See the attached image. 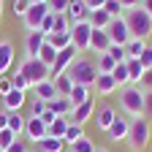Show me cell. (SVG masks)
Listing matches in <instances>:
<instances>
[{
  "mask_svg": "<svg viewBox=\"0 0 152 152\" xmlns=\"http://www.w3.org/2000/svg\"><path fill=\"white\" fill-rule=\"evenodd\" d=\"M14 44L11 41H0V76H6L14 65Z\"/></svg>",
  "mask_w": 152,
  "mask_h": 152,
  "instance_id": "e0dca14e",
  "label": "cell"
},
{
  "mask_svg": "<svg viewBox=\"0 0 152 152\" xmlns=\"http://www.w3.org/2000/svg\"><path fill=\"white\" fill-rule=\"evenodd\" d=\"M27 8H30V0H11V11H14L16 16H25Z\"/></svg>",
  "mask_w": 152,
  "mask_h": 152,
  "instance_id": "60d3db41",
  "label": "cell"
},
{
  "mask_svg": "<svg viewBox=\"0 0 152 152\" xmlns=\"http://www.w3.org/2000/svg\"><path fill=\"white\" fill-rule=\"evenodd\" d=\"M11 84L16 87V90H22V92H27V90H33V84L25 79L22 73H11Z\"/></svg>",
  "mask_w": 152,
  "mask_h": 152,
  "instance_id": "ab89813d",
  "label": "cell"
},
{
  "mask_svg": "<svg viewBox=\"0 0 152 152\" xmlns=\"http://www.w3.org/2000/svg\"><path fill=\"white\" fill-rule=\"evenodd\" d=\"M52 82H54V90H57V95H63V98H68V95H71V90H73V82H71V76H68V73L52 76Z\"/></svg>",
  "mask_w": 152,
  "mask_h": 152,
  "instance_id": "cb8c5ba5",
  "label": "cell"
},
{
  "mask_svg": "<svg viewBox=\"0 0 152 152\" xmlns=\"http://www.w3.org/2000/svg\"><path fill=\"white\" fill-rule=\"evenodd\" d=\"M92 90L98 92V95H111V92H117V82H114V76L111 73H98V79H95Z\"/></svg>",
  "mask_w": 152,
  "mask_h": 152,
  "instance_id": "d6986e66",
  "label": "cell"
},
{
  "mask_svg": "<svg viewBox=\"0 0 152 152\" xmlns=\"http://www.w3.org/2000/svg\"><path fill=\"white\" fill-rule=\"evenodd\" d=\"M90 38H92V25L90 22H76L71 25V41L76 46V52H90Z\"/></svg>",
  "mask_w": 152,
  "mask_h": 152,
  "instance_id": "8992f818",
  "label": "cell"
},
{
  "mask_svg": "<svg viewBox=\"0 0 152 152\" xmlns=\"http://www.w3.org/2000/svg\"><path fill=\"white\" fill-rule=\"evenodd\" d=\"M65 130H68V117H54V122L46 128V136H52V139H63Z\"/></svg>",
  "mask_w": 152,
  "mask_h": 152,
  "instance_id": "83f0119b",
  "label": "cell"
},
{
  "mask_svg": "<svg viewBox=\"0 0 152 152\" xmlns=\"http://www.w3.org/2000/svg\"><path fill=\"white\" fill-rule=\"evenodd\" d=\"M79 57V52H76V46L71 44V46H65V49H60L57 52V60H54V65H52V76H60V73H65L68 71V65Z\"/></svg>",
  "mask_w": 152,
  "mask_h": 152,
  "instance_id": "30bf717a",
  "label": "cell"
},
{
  "mask_svg": "<svg viewBox=\"0 0 152 152\" xmlns=\"http://www.w3.org/2000/svg\"><path fill=\"white\" fill-rule=\"evenodd\" d=\"M46 109L54 114V117H68V114L73 111V106H71V101L68 98H63V95H60V98H54L52 103H46Z\"/></svg>",
  "mask_w": 152,
  "mask_h": 152,
  "instance_id": "7402d4cb",
  "label": "cell"
},
{
  "mask_svg": "<svg viewBox=\"0 0 152 152\" xmlns=\"http://www.w3.org/2000/svg\"><path fill=\"white\" fill-rule=\"evenodd\" d=\"M87 6H90V11H98L106 6V0H87Z\"/></svg>",
  "mask_w": 152,
  "mask_h": 152,
  "instance_id": "f907efd6",
  "label": "cell"
},
{
  "mask_svg": "<svg viewBox=\"0 0 152 152\" xmlns=\"http://www.w3.org/2000/svg\"><path fill=\"white\" fill-rule=\"evenodd\" d=\"M54 33H71V19L65 14H54Z\"/></svg>",
  "mask_w": 152,
  "mask_h": 152,
  "instance_id": "74e56055",
  "label": "cell"
},
{
  "mask_svg": "<svg viewBox=\"0 0 152 152\" xmlns=\"http://www.w3.org/2000/svg\"><path fill=\"white\" fill-rule=\"evenodd\" d=\"M16 73H22L33 87L41 84V82H46V79H52V68L44 65L38 57H25V60L19 63V71H16Z\"/></svg>",
  "mask_w": 152,
  "mask_h": 152,
  "instance_id": "5b68a950",
  "label": "cell"
},
{
  "mask_svg": "<svg viewBox=\"0 0 152 152\" xmlns=\"http://www.w3.org/2000/svg\"><path fill=\"white\" fill-rule=\"evenodd\" d=\"M106 33H109V41L114 44V46H125L128 41H130V30H128V22L120 16V19H111L109 22V27H106Z\"/></svg>",
  "mask_w": 152,
  "mask_h": 152,
  "instance_id": "ba28073f",
  "label": "cell"
},
{
  "mask_svg": "<svg viewBox=\"0 0 152 152\" xmlns=\"http://www.w3.org/2000/svg\"><path fill=\"white\" fill-rule=\"evenodd\" d=\"M25 136H27L33 144H38L41 139H46V122H44L41 117H27V120H25Z\"/></svg>",
  "mask_w": 152,
  "mask_h": 152,
  "instance_id": "7c38bea8",
  "label": "cell"
},
{
  "mask_svg": "<svg viewBox=\"0 0 152 152\" xmlns=\"http://www.w3.org/2000/svg\"><path fill=\"white\" fill-rule=\"evenodd\" d=\"M65 16L71 19V25H76V22H87V19H90V6H87V0H71Z\"/></svg>",
  "mask_w": 152,
  "mask_h": 152,
  "instance_id": "4fadbf2b",
  "label": "cell"
},
{
  "mask_svg": "<svg viewBox=\"0 0 152 152\" xmlns=\"http://www.w3.org/2000/svg\"><path fill=\"white\" fill-rule=\"evenodd\" d=\"M30 3H49V0H30Z\"/></svg>",
  "mask_w": 152,
  "mask_h": 152,
  "instance_id": "11a10c76",
  "label": "cell"
},
{
  "mask_svg": "<svg viewBox=\"0 0 152 152\" xmlns=\"http://www.w3.org/2000/svg\"><path fill=\"white\" fill-rule=\"evenodd\" d=\"M144 49H147V41H141V38H130V41L125 44V54L128 57H136V60L141 57Z\"/></svg>",
  "mask_w": 152,
  "mask_h": 152,
  "instance_id": "f546056e",
  "label": "cell"
},
{
  "mask_svg": "<svg viewBox=\"0 0 152 152\" xmlns=\"http://www.w3.org/2000/svg\"><path fill=\"white\" fill-rule=\"evenodd\" d=\"M38 60H41L44 65H49V68H52V65H54V60H57V49L46 41V44L41 46V52H38Z\"/></svg>",
  "mask_w": 152,
  "mask_h": 152,
  "instance_id": "4dcf8cb0",
  "label": "cell"
},
{
  "mask_svg": "<svg viewBox=\"0 0 152 152\" xmlns=\"http://www.w3.org/2000/svg\"><path fill=\"white\" fill-rule=\"evenodd\" d=\"M95 149H98V147H95V141L92 139H79V141H76L73 147H71V152H95Z\"/></svg>",
  "mask_w": 152,
  "mask_h": 152,
  "instance_id": "8d00e7d4",
  "label": "cell"
},
{
  "mask_svg": "<svg viewBox=\"0 0 152 152\" xmlns=\"http://www.w3.org/2000/svg\"><path fill=\"white\" fill-rule=\"evenodd\" d=\"M95 152H109V149H106V147H98V149H95Z\"/></svg>",
  "mask_w": 152,
  "mask_h": 152,
  "instance_id": "db71d44e",
  "label": "cell"
},
{
  "mask_svg": "<svg viewBox=\"0 0 152 152\" xmlns=\"http://www.w3.org/2000/svg\"><path fill=\"white\" fill-rule=\"evenodd\" d=\"M6 152H27V144H25L22 139H16V141H14V144H11Z\"/></svg>",
  "mask_w": 152,
  "mask_h": 152,
  "instance_id": "c3c4849f",
  "label": "cell"
},
{
  "mask_svg": "<svg viewBox=\"0 0 152 152\" xmlns=\"http://www.w3.org/2000/svg\"><path fill=\"white\" fill-rule=\"evenodd\" d=\"M35 149H38V152H63V149H65V141L46 136V139H41V141L35 144Z\"/></svg>",
  "mask_w": 152,
  "mask_h": 152,
  "instance_id": "603a6c76",
  "label": "cell"
},
{
  "mask_svg": "<svg viewBox=\"0 0 152 152\" xmlns=\"http://www.w3.org/2000/svg\"><path fill=\"white\" fill-rule=\"evenodd\" d=\"M87 22H90L95 30H106L109 22H111V16H109L103 8H98V11H90V19H87Z\"/></svg>",
  "mask_w": 152,
  "mask_h": 152,
  "instance_id": "4316f807",
  "label": "cell"
},
{
  "mask_svg": "<svg viewBox=\"0 0 152 152\" xmlns=\"http://www.w3.org/2000/svg\"><path fill=\"white\" fill-rule=\"evenodd\" d=\"M46 41L57 49V52H60V49H65V46H71L73 41H71V33H52L49 38H46Z\"/></svg>",
  "mask_w": 152,
  "mask_h": 152,
  "instance_id": "1f68e13d",
  "label": "cell"
},
{
  "mask_svg": "<svg viewBox=\"0 0 152 152\" xmlns=\"http://www.w3.org/2000/svg\"><path fill=\"white\" fill-rule=\"evenodd\" d=\"M3 128H8V111L6 109L0 111V130H3Z\"/></svg>",
  "mask_w": 152,
  "mask_h": 152,
  "instance_id": "816d5d0a",
  "label": "cell"
},
{
  "mask_svg": "<svg viewBox=\"0 0 152 152\" xmlns=\"http://www.w3.org/2000/svg\"><path fill=\"white\" fill-rule=\"evenodd\" d=\"M71 76V82L73 84H84V87H92L95 79H98V65H95V60H90L87 54H79L76 60L68 65L65 71Z\"/></svg>",
  "mask_w": 152,
  "mask_h": 152,
  "instance_id": "6da1fadb",
  "label": "cell"
},
{
  "mask_svg": "<svg viewBox=\"0 0 152 152\" xmlns=\"http://www.w3.org/2000/svg\"><path fill=\"white\" fill-rule=\"evenodd\" d=\"M95 98H90V101H84L82 106H76L71 114H68V122H76V125H84V122H90L92 120V114H95Z\"/></svg>",
  "mask_w": 152,
  "mask_h": 152,
  "instance_id": "8fae6325",
  "label": "cell"
},
{
  "mask_svg": "<svg viewBox=\"0 0 152 152\" xmlns=\"http://www.w3.org/2000/svg\"><path fill=\"white\" fill-rule=\"evenodd\" d=\"M95 65H98V73H111L117 63H114L111 57H109V54L103 52V54H98V60H95Z\"/></svg>",
  "mask_w": 152,
  "mask_h": 152,
  "instance_id": "836d02e7",
  "label": "cell"
},
{
  "mask_svg": "<svg viewBox=\"0 0 152 152\" xmlns=\"http://www.w3.org/2000/svg\"><path fill=\"white\" fill-rule=\"evenodd\" d=\"M33 98L44 101V103H52L54 98H60V95H57V90H54V82L46 79V82H41V84H35V87H33Z\"/></svg>",
  "mask_w": 152,
  "mask_h": 152,
  "instance_id": "2e32d148",
  "label": "cell"
},
{
  "mask_svg": "<svg viewBox=\"0 0 152 152\" xmlns=\"http://www.w3.org/2000/svg\"><path fill=\"white\" fill-rule=\"evenodd\" d=\"M44 44H46V35H44L41 30L27 33V35H25V52H27V57H38V52H41Z\"/></svg>",
  "mask_w": 152,
  "mask_h": 152,
  "instance_id": "9a60e30c",
  "label": "cell"
},
{
  "mask_svg": "<svg viewBox=\"0 0 152 152\" xmlns=\"http://www.w3.org/2000/svg\"><path fill=\"white\" fill-rule=\"evenodd\" d=\"M109 46H111V41H109V33H106V30H95V27H92L90 52H95V54H103V52H109Z\"/></svg>",
  "mask_w": 152,
  "mask_h": 152,
  "instance_id": "ac0fdd59",
  "label": "cell"
},
{
  "mask_svg": "<svg viewBox=\"0 0 152 152\" xmlns=\"http://www.w3.org/2000/svg\"><path fill=\"white\" fill-rule=\"evenodd\" d=\"M22 106H25V92H22V90L14 87L8 95H3V109H6V111H19Z\"/></svg>",
  "mask_w": 152,
  "mask_h": 152,
  "instance_id": "ffe728a7",
  "label": "cell"
},
{
  "mask_svg": "<svg viewBox=\"0 0 152 152\" xmlns=\"http://www.w3.org/2000/svg\"><path fill=\"white\" fill-rule=\"evenodd\" d=\"M103 11L111 16V19H120L122 14H125V8L120 6V0H106V6H103Z\"/></svg>",
  "mask_w": 152,
  "mask_h": 152,
  "instance_id": "d590c367",
  "label": "cell"
},
{
  "mask_svg": "<svg viewBox=\"0 0 152 152\" xmlns=\"http://www.w3.org/2000/svg\"><path fill=\"white\" fill-rule=\"evenodd\" d=\"M46 14H49V6H46V3H30L27 14L22 16V22H25L27 33H33V30H38V27H41V22L46 19Z\"/></svg>",
  "mask_w": 152,
  "mask_h": 152,
  "instance_id": "52a82bcc",
  "label": "cell"
},
{
  "mask_svg": "<svg viewBox=\"0 0 152 152\" xmlns=\"http://www.w3.org/2000/svg\"><path fill=\"white\" fill-rule=\"evenodd\" d=\"M79 139H84V125H76V122H68V130H65V136H63V141H65V147H73Z\"/></svg>",
  "mask_w": 152,
  "mask_h": 152,
  "instance_id": "d4e9b609",
  "label": "cell"
},
{
  "mask_svg": "<svg viewBox=\"0 0 152 152\" xmlns=\"http://www.w3.org/2000/svg\"><path fill=\"white\" fill-rule=\"evenodd\" d=\"M128 130H130V117H120V114H117V120L111 122V128L106 130V136L111 141H125L128 139Z\"/></svg>",
  "mask_w": 152,
  "mask_h": 152,
  "instance_id": "5bb4252c",
  "label": "cell"
},
{
  "mask_svg": "<svg viewBox=\"0 0 152 152\" xmlns=\"http://www.w3.org/2000/svg\"><path fill=\"white\" fill-rule=\"evenodd\" d=\"M11 90H14V84H11V73L0 76V98H3V95H8Z\"/></svg>",
  "mask_w": 152,
  "mask_h": 152,
  "instance_id": "ee69618b",
  "label": "cell"
},
{
  "mask_svg": "<svg viewBox=\"0 0 152 152\" xmlns=\"http://www.w3.org/2000/svg\"><path fill=\"white\" fill-rule=\"evenodd\" d=\"M125 65H128L130 84H141V76H144V68H141V63L136 60V57H128V60H125Z\"/></svg>",
  "mask_w": 152,
  "mask_h": 152,
  "instance_id": "484cf974",
  "label": "cell"
},
{
  "mask_svg": "<svg viewBox=\"0 0 152 152\" xmlns=\"http://www.w3.org/2000/svg\"><path fill=\"white\" fill-rule=\"evenodd\" d=\"M92 120H95V125H98V130L106 133V130L111 128V122L117 120V109H114L111 103H98V106H95Z\"/></svg>",
  "mask_w": 152,
  "mask_h": 152,
  "instance_id": "9c48e42d",
  "label": "cell"
},
{
  "mask_svg": "<svg viewBox=\"0 0 152 152\" xmlns=\"http://www.w3.org/2000/svg\"><path fill=\"white\" fill-rule=\"evenodd\" d=\"M144 117L152 120V92H144Z\"/></svg>",
  "mask_w": 152,
  "mask_h": 152,
  "instance_id": "7dc6e473",
  "label": "cell"
},
{
  "mask_svg": "<svg viewBox=\"0 0 152 152\" xmlns=\"http://www.w3.org/2000/svg\"><path fill=\"white\" fill-rule=\"evenodd\" d=\"M122 19L128 22V30H130V38H141V41H147V38L152 35V16L139 6V8H130L122 14Z\"/></svg>",
  "mask_w": 152,
  "mask_h": 152,
  "instance_id": "7a4b0ae2",
  "label": "cell"
},
{
  "mask_svg": "<svg viewBox=\"0 0 152 152\" xmlns=\"http://www.w3.org/2000/svg\"><path fill=\"white\" fill-rule=\"evenodd\" d=\"M68 3H71V0H49L46 6H49L52 14H65L68 11Z\"/></svg>",
  "mask_w": 152,
  "mask_h": 152,
  "instance_id": "b9f144b4",
  "label": "cell"
},
{
  "mask_svg": "<svg viewBox=\"0 0 152 152\" xmlns=\"http://www.w3.org/2000/svg\"><path fill=\"white\" fill-rule=\"evenodd\" d=\"M120 109L128 117H144V90L139 84H128L120 90Z\"/></svg>",
  "mask_w": 152,
  "mask_h": 152,
  "instance_id": "277c9868",
  "label": "cell"
},
{
  "mask_svg": "<svg viewBox=\"0 0 152 152\" xmlns=\"http://www.w3.org/2000/svg\"><path fill=\"white\" fill-rule=\"evenodd\" d=\"M111 76H114V82H117V87H120V90L130 84V76H128V65H125V63H117V65H114Z\"/></svg>",
  "mask_w": 152,
  "mask_h": 152,
  "instance_id": "f1b7e54d",
  "label": "cell"
},
{
  "mask_svg": "<svg viewBox=\"0 0 152 152\" xmlns=\"http://www.w3.org/2000/svg\"><path fill=\"white\" fill-rule=\"evenodd\" d=\"M0 16H3V0H0Z\"/></svg>",
  "mask_w": 152,
  "mask_h": 152,
  "instance_id": "9f6ffc18",
  "label": "cell"
},
{
  "mask_svg": "<svg viewBox=\"0 0 152 152\" xmlns=\"http://www.w3.org/2000/svg\"><path fill=\"white\" fill-rule=\"evenodd\" d=\"M149 139H152V125H149V120L147 117H133L130 120V130H128V139H125V144L130 147V152L147 149Z\"/></svg>",
  "mask_w": 152,
  "mask_h": 152,
  "instance_id": "3957f363",
  "label": "cell"
},
{
  "mask_svg": "<svg viewBox=\"0 0 152 152\" xmlns=\"http://www.w3.org/2000/svg\"><path fill=\"white\" fill-rule=\"evenodd\" d=\"M90 98H92V87H84V84H73V90H71V95H68V101H71L73 109L82 106V103L90 101Z\"/></svg>",
  "mask_w": 152,
  "mask_h": 152,
  "instance_id": "44dd1931",
  "label": "cell"
},
{
  "mask_svg": "<svg viewBox=\"0 0 152 152\" xmlns=\"http://www.w3.org/2000/svg\"><path fill=\"white\" fill-rule=\"evenodd\" d=\"M106 54L111 57V60H114V63H125V60H128V54H125V46H114V44H111Z\"/></svg>",
  "mask_w": 152,
  "mask_h": 152,
  "instance_id": "f35d334b",
  "label": "cell"
},
{
  "mask_svg": "<svg viewBox=\"0 0 152 152\" xmlns=\"http://www.w3.org/2000/svg\"><path fill=\"white\" fill-rule=\"evenodd\" d=\"M19 136H16V133L14 130H8V128H3V130H0V152H6L14 141H16Z\"/></svg>",
  "mask_w": 152,
  "mask_h": 152,
  "instance_id": "e575fe53",
  "label": "cell"
},
{
  "mask_svg": "<svg viewBox=\"0 0 152 152\" xmlns=\"http://www.w3.org/2000/svg\"><path fill=\"white\" fill-rule=\"evenodd\" d=\"M144 92H152V71H144V76H141V84H139Z\"/></svg>",
  "mask_w": 152,
  "mask_h": 152,
  "instance_id": "bcb514c9",
  "label": "cell"
},
{
  "mask_svg": "<svg viewBox=\"0 0 152 152\" xmlns=\"http://www.w3.org/2000/svg\"><path fill=\"white\" fill-rule=\"evenodd\" d=\"M120 6H122L125 11H130V8H139V6H141V0H120Z\"/></svg>",
  "mask_w": 152,
  "mask_h": 152,
  "instance_id": "681fc988",
  "label": "cell"
},
{
  "mask_svg": "<svg viewBox=\"0 0 152 152\" xmlns=\"http://www.w3.org/2000/svg\"><path fill=\"white\" fill-rule=\"evenodd\" d=\"M141 8H144V11L152 16V0H141Z\"/></svg>",
  "mask_w": 152,
  "mask_h": 152,
  "instance_id": "f5cc1de1",
  "label": "cell"
},
{
  "mask_svg": "<svg viewBox=\"0 0 152 152\" xmlns=\"http://www.w3.org/2000/svg\"><path fill=\"white\" fill-rule=\"evenodd\" d=\"M44 111H46V103H44V101H38V98H33V106H30V117H41Z\"/></svg>",
  "mask_w": 152,
  "mask_h": 152,
  "instance_id": "f6af8a7d",
  "label": "cell"
},
{
  "mask_svg": "<svg viewBox=\"0 0 152 152\" xmlns=\"http://www.w3.org/2000/svg\"><path fill=\"white\" fill-rule=\"evenodd\" d=\"M139 63H141V68H144V71H152V46H149V44H147V49L141 52Z\"/></svg>",
  "mask_w": 152,
  "mask_h": 152,
  "instance_id": "7bdbcfd3",
  "label": "cell"
},
{
  "mask_svg": "<svg viewBox=\"0 0 152 152\" xmlns=\"http://www.w3.org/2000/svg\"><path fill=\"white\" fill-rule=\"evenodd\" d=\"M25 120L27 117H22L19 111H8V130H14L16 136H19V133H25Z\"/></svg>",
  "mask_w": 152,
  "mask_h": 152,
  "instance_id": "d6a6232c",
  "label": "cell"
}]
</instances>
